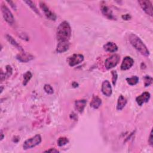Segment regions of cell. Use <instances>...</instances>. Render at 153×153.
<instances>
[{
	"mask_svg": "<svg viewBox=\"0 0 153 153\" xmlns=\"http://www.w3.org/2000/svg\"><path fill=\"white\" fill-rule=\"evenodd\" d=\"M112 75V84L113 85L115 86L116 85V82L117 80V78H118V75L117 73L116 72V71H112L111 72Z\"/></svg>",
	"mask_w": 153,
	"mask_h": 153,
	"instance_id": "484cf974",
	"label": "cell"
},
{
	"mask_svg": "<svg viewBox=\"0 0 153 153\" xmlns=\"http://www.w3.org/2000/svg\"><path fill=\"white\" fill-rule=\"evenodd\" d=\"M150 99V93L147 91L142 93L136 98V101L138 105L142 106L144 103L148 102Z\"/></svg>",
	"mask_w": 153,
	"mask_h": 153,
	"instance_id": "7c38bea8",
	"label": "cell"
},
{
	"mask_svg": "<svg viewBox=\"0 0 153 153\" xmlns=\"http://www.w3.org/2000/svg\"><path fill=\"white\" fill-rule=\"evenodd\" d=\"M32 76V74H31V72L30 71H27L26 72H25L23 75V84L24 85H26L27 84V82L30 81Z\"/></svg>",
	"mask_w": 153,
	"mask_h": 153,
	"instance_id": "44dd1931",
	"label": "cell"
},
{
	"mask_svg": "<svg viewBox=\"0 0 153 153\" xmlns=\"http://www.w3.org/2000/svg\"><path fill=\"white\" fill-rule=\"evenodd\" d=\"M1 11L2 13V16L5 20L9 24L13 25L14 22V19L13 14L9 8L4 4H2L1 6Z\"/></svg>",
	"mask_w": 153,
	"mask_h": 153,
	"instance_id": "5b68a950",
	"label": "cell"
},
{
	"mask_svg": "<svg viewBox=\"0 0 153 153\" xmlns=\"http://www.w3.org/2000/svg\"><path fill=\"white\" fill-rule=\"evenodd\" d=\"M101 91L105 96H106L107 97L111 96V95L112 94V87H111V84L109 81L105 80L102 82Z\"/></svg>",
	"mask_w": 153,
	"mask_h": 153,
	"instance_id": "30bf717a",
	"label": "cell"
},
{
	"mask_svg": "<svg viewBox=\"0 0 153 153\" xmlns=\"http://www.w3.org/2000/svg\"><path fill=\"white\" fill-rule=\"evenodd\" d=\"M6 73H5V76H7V77H9L10 76H11V75L12 74V68L10 65H7L6 66Z\"/></svg>",
	"mask_w": 153,
	"mask_h": 153,
	"instance_id": "4316f807",
	"label": "cell"
},
{
	"mask_svg": "<svg viewBox=\"0 0 153 153\" xmlns=\"http://www.w3.org/2000/svg\"><path fill=\"white\" fill-rule=\"evenodd\" d=\"M87 101L85 99L78 100L75 102V108L79 113H82L86 106Z\"/></svg>",
	"mask_w": 153,
	"mask_h": 153,
	"instance_id": "9a60e30c",
	"label": "cell"
},
{
	"mask_svg": "<svg viewBox=\"0 0 153 153\" xmlns=\"http://www.w3.org/2000/svg\"><path fill=\"white\" fill-rule=\"evenodd\" d=\"M41 142V137L39 134H36L33 137L27 139L23 145L24 149L26 150L35 147Z\"/></svg>",
	"mask_w": 153,
	"mask_h": 153,
	"instance_id": "3957f363",
	"label": "cell"
},
{
	"mask_svg": "<svg viewBox=\"0 0 153 153\" xmlns=\"http://www.w3.org/2000/svg\"><path fill=\"white\" fill-rule=\"evenodd\" d=\"M44 89L47 94H52L54 93L53 88L50 84H45L44 87Z\"/></svg>",
	"mask_w": 153,
	"mask_h": 153,
	"instance_id": "d4e9b609",
	"label": "cell"
},
{
	"mask_svg": "<svg viewBox=\"0 0 153 153\" xmlns=\"http://www.w3.org/2000/svg\"><path fill=\"white\" fill-rule=\"evenodd\" d=\"M84 60V56L81 54H74L71 56H70L68 59V63L70 66H74L80 63H81Z\"/></svg>",
	"mask_w": 153,
	"mask_h": 153,
	"instance_id": "52a82bcc",
	"label": "cell"
},
{
	"mask_svg": "<svg viewBox=\"0 0 153 153\" xmlns=\"http://www.w3.org/2000/svg\"><path fill=\"white\" fill-rule=\"evenodd\" d=\"M138 3L142 8V10L150 16H152V2L148 0H141L138 1Z\"/></svg>",
	"mask_w": 153,
	"mask_h": 153,
	"instance_id": "8992f818",
	"label": "cell"
},
{
	"mask_svg": "<svg viewBox=\"0 0 153 153\" xmlns=\"http://www.w3.org/2000/svg\"><path fill=\"white\" fill-rule=\"evenodd\" d=\"M25 2L27 4V5L29 6L33 11H35L36 14H39V12L38 10L37 9V8L36 7L35 5L34 4V3L32 1H25Z\"/></svg>",
	"mask_w": 153,
	"mask_h": 153,
	"instance_id": "cb8c5ba5",
	"label": "cell"
},
{
	"mask_svg": "<svg viewBox=\"0 0 153 153\" xmlns=\"http://www.w3.org/2000/svg\"><path fill=\"white\" fill-rule=\"evenodd\" d=\"M129 41L132 46L136 49L141 54L145 56H148L149 55V51L145 44L135 34L131 33L129 35Z\"/></svg>",
	"mask_w": 153,
	"mask_h": 153,
	"instance_id": "7a4b0ae2",
	"label": "cell"
},
{
	"mask_svg": "<svg viewBox=\"0 0 153 153\" xmlns=\"http://www.w3.org/2000/svg\"><path fill=\"white\" fill-rule=\"evenodd\" d=\"M6 38L7 39V40L8 41V42H10L13 45H14L15 47L17 48L19 50H20L21 51H23V50L22 48V47L16 41V40L11 36L9 35H6Z\"/></svg>",
	"mask_w": 153,
	"mask_h": 153,
	"instance_id": "d6986e66",
	"label": "cell"
},
{
	"mask_svg": "<svg viewBox=\"0 0 153 153\" xmlns=\"http://www.w3.org/2000/svg\"><path fill=\"white\" fill-rule=\"evenodd\" d=\"M134 60L130 56H126L121 63V69L123 71H126L129 69L133 65Z\"/></svg>",
	"mask_w": 153,
	"mask_h": 153,
	"instance_id": "8fae6325",
	"label": "cell"
},
{
	"mask_svg": "<svg viewBox=\"0 0 153 153\" xmlns=\"http://www.w3.org/2000/svg\"><path fill=\"white\" fill-rule=\"evenodd\" d=\"M122 18H123V20H130L131 19V16L128 14H124V15L122 16Z\"/></svg>",
	"mask_w": 153,
	"mask_h": 153,
	"instance_id": "f1b7e54d",
	"label": "cell"
},
{
	"mask_svg": "<svg viewBox=\"0 0 153 153\" xmlns=\"http://www.w3.org/2000/svg\"><path fill=\"white\" fill-rule=\"evenodd\" d=\"M4 138V134H3V133H2V131L1 130V140H2Z\"/></svg>",
	"mask_w": 153,
	"mask_h": 153,
	"instance_id": "1f68e13d",
	"label": "cell"
},
{
	"mask_svg": "<svg viewBox=\"0 0 153 153\" xmlns=\"http://www.w3.org/2000/svg\"><path fill=\"white\" fill-rule=\"evenodd\" d=\"M120 60V56L118 54H114L107 58L105 62V66L106 69H110L117 66Z\"/></svg>",
	"mask_w": 153,
	"mask_h": 153,
	"instance_id": "277c9868",
	"label": "cell"
},
{
	"mask_svg": "<svg viewBox=\"0 0 153 153\" xmlns=\"http://www.w3.org/2000/svg\"><path fill=\"white\" fill-rule=\"evenodd\" d=\"M39 5H40L41 8L44 11L45 16L48 19L51 20H55L56 19V15L49 9V8L47 7V5H46V4L45 2H40Z\"/></svg>",
	"mask_w": 153,
	"mask_h": 153,
	"instance_id": "ba28073f",
	"label": "cell"
},
{
	"mask_svg": "<svg viewBox=\"0 0 153 153\" xmlns=\"http://www.w3.org/2000/svg\"><path fill=\"white\" fill-rule=\"evenodd\" d=\"M7 2L10 5V6H11L14 10H16V6L15 4H14L13 1H7Z\"/></svg>",
	"mask_w": 153,
	"mask_h": 153,
	"instance_id": "4dcf8cb0",
	"label": "cell"
},
{
	"mask_svg": "<svg viewBox=\"0 0 153 153\" xmlns=\"http://www.w3.org/2000/svg\"><path fill=\"white\" fill-rule=\"evenodd\" d=\"M102 103V100L100 98H99L97 96H94L92 97V99L91 100V102L90 103V106L93 108V109H97L99 108Z\"/></svg>",
	"mask_w": 153,
	"mask_h": 153,
	"instance_id": "e0dca14e",
	"label": "cell"
},
{
	"mask_svg": "<svg viewBox=\"0 0 153 153\" xmlns=\"http://www.w3.org/2000/svg\"><path fill=\"white\" fill-rule=\"evenodd\" d=\"M143 81H144L145 87L149 86L152 82V78L150 76L146 75L143 76Z\"/></svg>",
	"mask_w": 153,
	"mask_h": 153,
	"instance_id": "7402d4cb",
	"label": "cell"
},
{
	"mask_svg": "<svg viewBox=\"0 0 153 153\" xmlns=\"http://www.w3.org/2000/svg\"><path fill=\"white\" fill-rule=\"evenodd\" d=\"M148 142L152 146V131L151 130V133H150V134H149V139H148Z\"/></svg>",
	"mask_w": 153,
	"mask_h": 153,
	"instance_id": "83f0119b",
	"label": "cell"
},
{
	"mask_svg": "<svg viewBox=\"0 0 153 153\" xmlns=\"http://www.w3.org/2000/svg\"><path fill=\"white\" fill-rule=\"evenodd\" d=\"M16 58L21 62L27 63V62L32 60L33 59V56L32 55H31L30 54L23 51L22 53H20L17 55Z\"/></svg>",
	"mask_w": 153,
	"mask_h": 153,
	"instance_id": "4fadbf2b",
	"label": "cell"
},
{
	"mask_svg": "<svg viewBox=\"0 0 153 153\" xmlns=\"http://www.w3.org/2000/svg\"><path fill=\"white\" fill-rule=\"evenodd\" d=\"M68 142H69V140L68 139V138H66L65 137H59L58 140H57V143H58V145L59 146H64L66 144H67Z\"/></svg>",
	"mask_w": 153,
	"mask_h": 153,
	"instance_id": "603a6c76",
	"label": "cell"
},
{
	"mask_svg": "<svg viewBox=\"0 0 153 153\" xmlns=\"http://www.w3.org/2000/svg\"><path fill=\"white\" fill-rule=\"evenodd\" d=\"M126 81L127 83L130 85H136L139 81V78L137 76H133L130 78H127Z\"/></svg>",
	"mask_w": 153,
	"mask_h": 153,
	"instance_id": "ffe728a7",
	"label": "cell"
},
{
	"mask_svg": "<svg viewBox=\"0 0 153 153\" xmlns=\"http://www.w3.org/2000/svg\"><path fill=\"white\" fill-rule=\"evenodd\" d=\"M71 36V27L69 23L63 21L59 25L57 29V38L59 42L68 41Z\"/></svg>",
	"mask_w": 153,
	"mask_h": 153,
	"instance_id": "6da1fadb",
	"label": "cell"
},
{
	"mask_svg": "<svg viewBox=\"0 0 153 153\" xmlns=\"http://www.w3.org/2000/svg\"><path fill=\"white\" fill-rule=\"evenodd\" d=\"M101 11L102 14L108 19L111 20H115V17L113 15V13L111 9L106 5L105 2H102L101 4Z\"/></svg>",
	"mask_w": 153,
	"mask_h": 153,
	"instance_id": "9c48e42d",
	"label": "cell"
},
{
	"mask_svg": "<svg viewBox=\"0 0 153 153\" xmlns=\"http://www.w3.org/2000/svg\"><path fill=\"white\" fill-rule=\"evenodd\" d=\"M103 48L105 51L110 53H114L118 50L117 45L112 42H108L106 43L103 45Z\"/></svg>",
	"mask_w": 153,
	"mask_h": 153,
	"instance_id": "2e32d148",
	"label": "cell"
},
{
	"mask_svg": "<svg viewBox=\"0 0 153 153\" xmlns=\"http://www.w3.org/2000/svg\"><path fill=\"white\" fill-rule=\"evenodd\" d=\"M69 47V41H60L57 45L56 51L59 53H62L66 51Z\"/></svg>",
	"mask_w": 153,
	"mask_h": 153,
	"instance_id": "5bb4252c",
	"label": "cell"
},
{
	"mask_svg": "<svg viewBox=\"0 0 153 153\" xmlns=\"http://www.w3.org/2000/svg\"><path fill=\"white\" fill-rule=\"evenodd\" d=\"M126 103H127L126 99L123 95H120L118 97V101H117V110H119V111L122 110L126 106Z\"/></svg>",
	"mask_w": 153,
	"mask_h": 153,
	"instance_id": "ac0fdd59",
	"label": "cell"
},
{
	"mask_svg": "<svg viewBox=\"0 0 153 153\" xmlns=\"http://www.w3.org/2000/svg\"><path fill=\"white\" fill-rule=\"evenodd\" d=\"M45 152H59V151L55 148H51L50 149H48L47 151H45Z\"/></svg>",
	"mask_w": 153,
	"mask_h": 153,
	"instance_id": "f546056e",
	"label": "cell"
}]
</instances>
